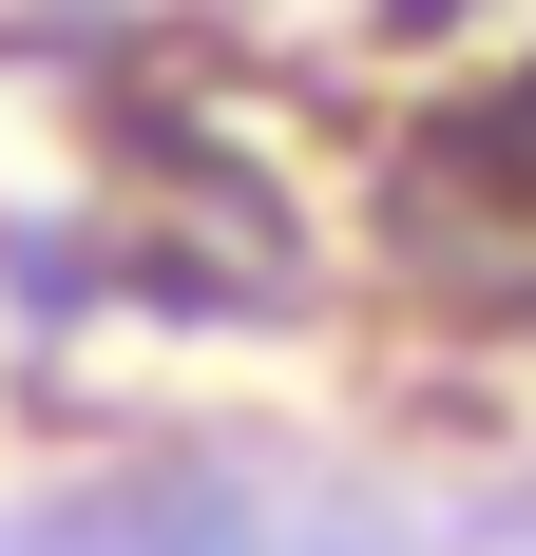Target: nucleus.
I'll use <instances>...</instances> for the list:
<instances>
[{"mask_svg":"<svg viewBox=\"0 0 536 556\" xmlns=\"http://www.w3.org/2000/svg\"><path fill=\"white\" fill-rule=\"evenodd\" d=\"M460 154H480V173H518V192H536V77H518V97H480V115H460Z\"/></svg>","mask_w":536,"mask_h":556,"instance_id":"obj_1","label":"nucleus"}]
</instances>
